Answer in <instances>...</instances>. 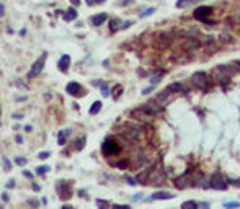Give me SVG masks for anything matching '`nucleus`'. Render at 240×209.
Listing matches in <instances>:
<instances>
[{
	"instance_id": "1",
	"label": "nucleus",
	"mask_w": 240,
	"mask_h": 209,
	"mask_svg": "<svg viewBox=\"0 0 240 209\" xmlns=\"http://www.w3.org/2000/svg\"><path fill=\"white\" fill-rule=\"evenodd\" d=\"M160 113V105H155V103H149V105H144V106L134 109L133 113V118H152Z\"/></svg>"
},
{
	"instance_id": "2",
	"label": "nucleus",
	"mask_w": 240,
	"mask_h": 209,
	"mask_svg": "<svg viewBox=\"0 0 240 209\" xmlns=\"http://www.w3.org/2000/svg\"><path fill=\"white\" fill-rule=\"evenodd\" d=\"M191 80H193V83L196 85L199 90H203V92H209L211 87H213V80L208 77V74H206V72H194Z\"/></svg>"
},
{
	"instance_id": "3",
	"label": "nucleus",
	"mask_w": 240,
	"mask_h": 209,
	"mask_svg": "<svg viewBox=\"0 0 240 209\" xmlns=\"http://www.w3.org/2000/svg\"><path fill=\"white\" fill-rule=\"evenodd\" d=\"M121 147H119V144L114 141L113 137H106L105 142L101 144V152L105 157H113V155H118Z\"/></svg>"
},
{
	"instance_id": "4",
	"label": "nucleus",
	"mask_w": 240,
	"mask_h": 209,
	"mask_svg": "<svg viewBox=\"0 0 240 209\" xmlns=\"http://www.w3.org/2000/svg\"><path fill=\"white\" fill-rule=\"evenodd\" d=\"M119 132H121V136H123L124 139H128L129 142L137 141V139H139V134H141L139 127L134 126V124H126V126H123Z\"/></svg>"
},
{
	"instance_id": "5",
	"label": "nucleus",
	"mask_w": 240,
	"mask_h": 209,
	"mask_svg": "<svg viewBox=\"0 0 240 209\" xmlns=\"http://www.w3.org/2000/svg\"><path fill=\"white\" fill-rule=\"evenodd\" d=\"M213 13V7H199V8H196L194 10V13H193V16L196 20H199V21H203V23H208V25H214V21L213 20H209L208 16Z\"/></svg>"
},
{
	"instance_id": "6",
	"label": "nucleus",
	"mask_w": 240,
	"mask_h": 209,
	"mask_svg": "<svg viewBox=\"0 0 240 209\" xmlns=\"http://www.w3.org/2000/svg\"><path fill=\"white\" fill-rule=\"evenodd\" d=\"M46 57H48V54L46 52H43L41 54V57L33 64V67H31V70H30V74H28V79H34L36 75H39L41 74V70H43V67H44V62H46Z\"/></svg>"
},
{
	"instance_id": "7",
	"label": "nucleus",
	"mask_w": 240,
	"mask_h": 209,
	"mask_svg": "<svg viewBox=\"0 0 240 209\" xmlns=\"http://www.w3.org/2000/svg\"><path fill=\"white\" fill-rule=\"evenodd\" d=\"M209 188L222 191V190H225V188H227V185H225V181H224V180L221 178V175H219V173H214V175L211 177V181H209Z\"/></svg>"
},
{
	"instance_id": "8",
	"label": "nucleus",
	"mask_w": 240,
	"mask_h": 209,
	"mask_svg": "<svg viewBox=\"0 0 240 209\" xmlns=\"http://www.w3.org/2000/svg\"><path fill=\"white\" fill-rule=\"evenodd\" d=\"M167 90L170 92L171 95H173V93H188V92H190V87H188L186 83L175 82V83H170V85L167 87Z\"/></svg>"
},
{
	"instance_id": "9",
	"label": "nucleus",
	"mask_w": 240,
	"mask_h": 209,
	"mask_svg": "<svg viewBox=\"0 0 240 209\" xmlns=\"http://www.w3.org/2000/svg\"><path fill=\"white\" fill-rule=\"evenodd\" d=\"M175 186L178 188V190H185V188H190L191 186V178H190V175H181V177H178L175 180Z\"/></svg>"
},
{
	"instance_id": "10",
	"label": "nucleus",
	"mask_w": 240,
	"mask_h": 209,
	"mask_svg": "<svg viewBox=\"0 0 240 209\" xmlns=\"http://www.w3.org/2000/svg\"><path fill=\"white\" fill-rule=\"evenodd\" d=\"M65 90L69 92V95H82V92H83L82 85L77 83V82H70V83L67 85Z\"/></svg>"
},
{
	"instance_id": "11",
	"label": "nucleus",
	"mask_w": 240,
	"mask_h": 209,
	"mask_svg": "<svg viewBox=\"0 0 240 209\" xmlns=\"http://www.w3.org/2000/svg\"><path fill=\"white\" fill-rule=\"evenodd\" d=\"M170 43H171V39H168L167 34H162V36H160L157 41H155V48L157 49H165Z\"/></svg>"
},
{
	"instance_id": "12",
	"label": "nucleus",
	"mask_w": 240,
	"mask_h": 209,
	"mask_svg": "<svg viewBox=\"0 0 240 209\" xmlns=\"http://www.w3.org/2000/svg\"><path fill=\"white\" fill-rule=\"evenodd\" d=\"M69 66H70V57H69L67 54H64L61 57V61H59V70L61 72H67Z\"/></svg>"
},
{
	"instance_id": "13",
	"label": "nucleus",
	"mask_w": 240,
	"mask_h": 209,
	"mask_svg": "<svg viewBox=\"0 0 240 209\" xmlns=\"http://www.w3.org/2000/svg\"><path fill=\"white\" fill-rule=\"evenodd\" d=\"M106 18H108V15H106V13L95 15V16H91V25H93V26H101L103 23L106 21Z\"/></svg>"
},
{
	"instance_id": "14",
	"label": "nucleus",
	"mask_w": 240,
	"mask_h": 209,
	"mask_svg": "<svg viewBox=\"0 0 240 209\" xmlns=\"http://www.w3.org/2000/svg\"><path fill=\"white\" fill-rule=\"evenodd\" d=\"M173 198V194L168 193V191H155V193L152 194V199L157 201V199H171Z\"/></svg>"
},
{
	"instance_id": "15",
	"label": "nucleus",
	"mask_w": 240,
	"mask_h": 209,
	"mask_svg": "<svg viewBox=\"0 0 240 209\" xmlns=\"http://www.w3.org/2000/svg\"><path fill=\"white\" fill-rule=\"evenodd\" d=\"M75 18H77V11L74 10V8L65 11V15H64V20L65 21H72V20H75Z\"/></svg>"
},
{
	"instance_id": "16",
	"label": "nucleus",
	"mask_w": 240,
	"mask_h": 209,
	"mask_svg": "<svg viewBox=\"0 0 240 209\" xmlns=\"http://www.w3.org/2000/svg\"><path fill=\"white\" fill-rule=\"evenodd\" d=\"M199 207V204L196 201H185L181 204V209H198Z\"/></svg>"
},
{
	"instance_id": "17",
	"label": "nucleus",
	"mask_w": 240,
	"mask_h": 209,
	"mask_svg": "<svg viewBox=\"0 0 240 209\" xmlns=\"http://www.w3.org/2000/svg\"><path fill=\"white\" fill-rule=\"evenodd\" d=\"M193 2H198V0H178L176 2V8H185L188 5H191Z\"/></svg>"
},
{
	"instance_id": "18",
	"label": "nucleus",
	"mask_w": 240,
	"mask_h": 209,
	"mask_svg": "<svg viewBox=\"0 0 240 209\" xmlns=\"http://www.w3.org/2000/svg\"><path fill=\"white\" fill-rule=\"evenodd\" d=\"M101 109V101H95L93 105H91V108H90V114L93 116V114H96Z\"/></svg>"
},
{
	"instance_id": "19",
	"label": "nucleus",
	"mask_w": 240,
	"mask_h": 209,
	"mask_svg": "<svg viewBox=\"0 0 240 209\" xmlns=\"http://www.w3.org/2000/svg\"><path fill=\"white\" fill-rule=\"evenodd\" d=\"M67 136H70V129H65L64 132H61V134H59V139H57V142H59L61 146H62V144H65V137H67Z\"/></svg>"
},
{
	"instance_id": "20",
	"label": "nucleus",
	"mask_w": 240,
	"mask_h": 209,
	"mask_svg": "<svg viewBox=\"0 0 240 209\" xmlns=\"http://www.w3.org/2000/svg\"><path fill=\"white\" fill-rule=\"evenodd\" d=\"M96 85H100L101 87V93H103V96H108L110 95V88L105 85V83H100V82H96Z\"/></svg>"
},
{
	"instance_id": "21",
	"label": "nucleus",
	"mask_w": 240,
	"mask_h": 209,
	"mask_svg": "<svg viewBox=\"0 0 240 209\" xmlns=\"http://www.w3.org/2000/svg\"><path fill=\"white\" fill-rule=\"evenodd\" d=\"M225 209H232V207H240V203L238 201H230V203H225L224 204Z\"/></svg>"
},
{
	"instance_id": "22",
	"label": "nucleus",
	"mask_w": 240,
	"mask_h": 209,
	"mask_svg": "<svg viewBox=\"0 0 240 209\" xmlns=\"http://www.w3.org/2000/svg\"><path fill=\"white\" fill-rule=\"evenodd\" d=\"M123 93V87L121 85H118L116 87V88H114V93H113V98H114V100H118V98H119V95H121Z\"/></svg>"
},
{
	"instance_id": "23",
	"label": "nucleus",
	"mask_w": 240,
	"mask_h": 209,
	"mask_svg": "<svg viewBox=\"0 0 240 209\" xmlns=\"http://www.w3.org/2000/svg\"><path fill=\"white\" fill-rule=\"evenodd\" d=\"M154 11H155V8H154V7H150V8H147V10H144V11H142V13H141V18H145V16H149V15H152V13H154Z\"/></svg>"
},
{
	"instance_id": "24",
	"label": "nucleus",
	"mask_w": 240,
	"mask_h": 209,
	"mask_svg": "<svg viewBox=\"0 0 240 209\" xmlns=\"http://www.w3.org/2000/svg\"><path fill=\"white\" fill-rule=\"evenodd\" d=\"M96 204H98V207L100 209H108V201H103V199H96Z\"/></svg>"
},
{
	"instance_id": "25",
	"label": "nucleus",
	"mask_w": 240,
	"mask_h": 209,
	"mask_svg": "<svg viewBox=\"0 0 240 209\" xmlns=\"http://www.w3.org/2000/svg\"><path fill=\"white\" fill-rule=\"evenodd\" d=\"M48 170H49V167H39V168H36V173L38 175H44V173H48Z\"/></svg>"
},
{
	"instance_id": "26",
	"label": "nucleus",
	"mask_w": 240,
	"mask_h": 209,
	"mask_svg": "<svg viewBox=\"0 0 240 209\" xmlns=\"http://www.w3.org/2000/svg\"><path fill=\"white\" fill-rule=\"evenodd\" d=\"M3 167H5V170H11V162L8 160V159H3Z\"/></svg>"
},
{
	"instance_id": "27",
	"label": "nucleus",
	"mask_w": 240,
	"mask_h": 209,
	"mask_svg": "<svg viewBox=\"0 0 240 209\" xmlns=\"http://www.w3.org/2000/svg\"><path fill=\"white\" fill-rule=\"evenodd\" d=\"M119 25V20H111V31H116Z\"/></svg>"
},
{
	"instance_id": "28",
	"label": "nucleus",
	"mask_w": 240,
	"mask_h": 209,
	"mask_svg": "<svg viewBox=\"0 0 240 209\" xmlns=\"http://www.w3.org/2000/svg\"><path fill=\"white\" fill-rule=\"evenodd\" d=\"M113 209H131L129 204H113Z\"/></svg>"
},
{
	"instance_id": "29",
	"label": "nucleus",
	"mask_w": 240,
	"mask_h": 209,
	"mask_svg": "<svg viewBox=\"0 0 240 209\" xmlns=\"http://www.w3.org/2000/svg\"><path fill=\"white\" fill-rule=\"evenodd\" d=\"M83 144H85V139H78V142H77V150H82L83 149Z\"/></svg>"
},
{
	"instance_id": "30",
	"label": "nucleus",
	"mask_w": 240,
	"mask_h": 209,
	"mask_svg": "<svg viewBox=\"0 0 240 209\" xmlns=\"http://www.w3.org/2000/svg\"><path fill=\"white\" fill-rule=\"evenodd\" d=\"M126 180H128V183H129V185H133V186H134V185H137V180H136V178L126 177Z\"/></svg>"
},
{
	"instance_id": "31",
	"label": "nucleus",
	"mask_w": 240,
	"mask_h": 209,
	"mask_svg": "<svg viewBox=\"0 0 240 209\" xmlns=\"http://www.w3.org/2000/svg\"><path fill=\"white\" fill-rule=\"evenodd\" d=\"M49 155H51L49 152H41V154H39L38 157H39V159H43V160H44V159H48V157H49Z\"/></svg>"
},
{
	"instance_id": "32",
	"label": "nucleus",
	"mask_w": 240,
	"mask_h": 209,
	"mask_svg": "<svg viewBox=\"0 0 240 209\" xmlns=\"http://www.w3.org/2000/svg\"><path fill=\"white\" fill-rule=\"evenodd\" d=\"M16 164H18V165H26V159H16Z\"/></svg>"
},
{
	"instance_id": "33",
	"label": "nucleus",
	"mask_w": 240,
	"mask_h": 209,
	"mask_svg": "<svg viewBox=\"0 0 240 209\" xmlns=\"http://www.w3.org/2000/svg\"><path fill=\"white\" fill-rule=\"evenodd\" d=\"M199 209H209L208 203H199Z\"/></svg>"
},
{
	"instance_id": "34",
	"label": "nucleus",
	"mask_w": 240,
	"mask_h": 209,
	"mask_svg": "<svg viewBox=\"0 0 240 209\" xmlns=\"http://www.w3.org/2000/svg\"><path fill=\"white\" fill-rule=\"evenodd\" d=\"M3 15H5V7L0 3V16H3Z\"/></svg>"
},
{
	"instance_id": "35",
	"label": "nucleus",
	"mask_w": 240,
	"mask_h": 209,
	"mask_svg": "<svg viewBox=\"0 0 240 209\" xmlns=\"http://www.w3.org/2000/svg\"><path fill=\"white\" fill-rule=\"evenodd\" d=\"M131 25H133V21H128V23H124V25H123L121 28H123V30H126V28H129Z\"/></svg>"
},
{
	"instance_id": "36",
	"label": "nucleus",
	"mask_w": 240,
	"mask_h": 209,
	"mask_svg": "<svg viewBox=\"0 0 240 209\" xmlns=\"http://www.w3.org/2000/svg\"><path fill=\"white\" fill-rule=\"evenodd\" d=\"M15 186V181H13V180H10V181L7 183V188H13Z\"/></svg>"
},
{
	"instance_id": "37",
	"label": "nucleus",
	"mask_w": 240,
	"mask_h": 209,
	"mask_svg": "<svg viewBox=\"0 0 240 209\" xmlns=\"http://www.w3.org/2000/svg\"><path fill=\"white\" fill-rule=\"evenodd\" d=\"M158 80H160V77H154V79L150 80V83H152V85H155V83L158 82Z\"/></svg>"
},
{
	"instance_id": "38",
	"label": "nucleus",
	"mask_w": 240,
	"mask_h": 209,
	"mask_svg": "<svg viewBox=\"0 0 240 209\" xmlns=\"http://www.w3.org/2000/svg\"><path fill=\"white\" fill-rule=\"evenodd\" d=\"M2 199H3V201H8V194L3 193V194H2Z\"/></svg>"
},
{
	"instance_id": "39",
	"label": "nucleus",
	"mask_w": 240,
	"mask_h": 209,
	"mask_svg": "<svg viewBox=\"0 0 240 209\" xmlns=\"http://www.w3.org/2000/svg\"><path fill=\"white\" fill-rule=\"evenodd\" d=\"M16 142H18V144H21V142H23V139H21V136H16Z\"/></svg>"
},
{
	"instance_id": "40",
	"label": "nucleus",
	"mask_w": 240,
	"mask_h": 209,
	"mask_svg": "<svg viewBox=\"0 0 240 209\" xmlns=\"http://www.w3.org/2000/svg\"><path fill=\"white\" fill-rule=\"evenodd\" d=\"M141 196H142V194H136L133 199H134V201H139V199H141Z\"/></svg>"
},
{
	"instance_id": "41",
	"label": "nucleus",
	"mask_w": 240,
	"mask_h": 209,
	"mask_svg": "<svg viewBox=\"0 0 240 209\" xmlns=\"http://www.w3.org/2000/svg\"><path fill=\"white\" fill-rule=\"evenodd\" d=\"M21 118H23V116H21L20 113H16V114H15V119H21Z\"/></svg>"
},
{
	"instance_id": "42",
	"label": "nucleus",
	"mask_w": 240,
	"mask_h": 209,
	"mask_svg": "<svg viewBox=\"0 0 240 209\" xmlns=\"http://www.w3.org/2000/svg\"><path fill=\"white\" fill-rule=\"evenodd\" d=\"M62 209H74L72 206H62Z\"/></svg>"
},
{
	"instance_id": "43",
	"label": "nucleus",
	"mask_w": 240,
	"mask_h": 209,
	"mask_svg": "<svg viewBox=\"0 0 240 209\" xmlns=\"http://www.w3.org/2000/svg\"><path fill=\"white\" fill-rule=\"evenodd\" d=\"M70 2H72L74 5H78V0H70Z\"/></svg>"
},
{
	"instance_id": "44",
	"label": "nucleus",
	"mask_w": 240,
	"mask_h": 209,
	"mask_svg": "<svg viewBox=\"0 0 240 209\" xmlns=\"http://www.w3.org/2000/svg\"><path fill=\"white\" fill-rule=\"evenodd\" d=\"M101 2H105V0H96V3H101Z\"/></svg>"
}]
</instances>
